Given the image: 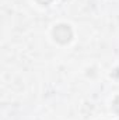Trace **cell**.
Here are the masks:
<instances>
[{"label": "cell", "mask_w": 119, "mask_h": 120, "mask_svg": "<svg viewBox=\"0 0 119 120\" xmlns=\"http://www.w3.org/2000/svg\"><path fill=\"white\" fill-rule=\"evenodd\" d=\"M114 110L119 115V95L115 98V101H114Z\"/></svg>", "instance_id": "7a4b0ae2"}, {"label": "cell", "mask_w": 119, "mask_h": 120, "mask_svg": "<svg viewBox=\"0 0 119 120\" xmlns=\"http://www.w3.org/2000/svg\"><path fill=\"white\" fill-rule=\"evenodd\" d=\"M36 1H38L39 4H42V6H48V4H49L52 0H36Z\"/></svg>", "instance_id": "3957f363"}, {"label": "cell", "mask_w": 119, "mask_h": 120, "mask_svg": "<svg viewBox=\"0 0 119 120\" xmlns=\"http://www.w3.org/2000/svg\"><path fill=\"white\" fill-rule=\"evenodd\" d=\"M53 38L60 45H66L73 38V31L67 24H59L53 28Z\"/></svg>", "instance_id": "6da1fadb"}]
</instances>
